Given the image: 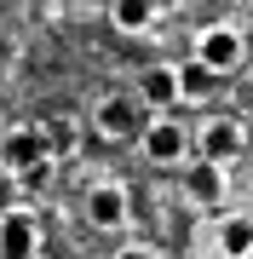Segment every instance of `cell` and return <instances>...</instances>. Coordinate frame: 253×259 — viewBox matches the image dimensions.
<instances>
[{
    "instance_id": "6da1fadb",
    "label": "cell",
    "mask_w": 253,
    "mask_h": 259,
    "mask_svg": "<svg viewBox=\"0 0 253 259\" xmlns=\"http://www.w3.org/2000/svg\"><path fill=\"white\" fill-rule=\"evenodd\" d=\"M46 139H40V127H6L0 133V167H6L12 179H29L35 167H46Z\"/></svg>"
},
{
    "instance_id": "7a4b0ae2",
    "label": "cell",
    "mask_w": 253,
    "mask_h": 259,
    "mask_svg": "<svg viewBox=\"0 0 253 259\" xmlns=\"http://www.w3.org/2000/svg\"><path fill=\"white\" fill-rule=\"evenodd\" d=\"M35 253H40V225H35V213H23V207L0 213V259H35Z\"/></svg>"
},
{
    "instance_id": "3957f363",
    "label": "cell",
    "mask_w": 253,
    "mask_h": 259,
    "mask_svg": "<svg viewBox=\"0 0 253 259\" xmlns=\"http://www.w3.org/2000/svg\"><path fill=\"white\" fill-rule=\"evenodd\" d=\"M247 150V133H242V121H207L201 127V161H236Z\"/></svg>"
},
{
    "instance_id": "277c9868",
    "label": "cell",
    "mask_w": 253,
    "mask_h": 259,
    "mask_svg": "<svg viewBox=\"0 0 253 259\" xmlns=\"http://www.w3.org/2000/svg\"><path fill=\"white\" fill-rule=\"evenodd\" d=\"M184 150H190V133L178 127V121H156V127H144V156H150L156 167L184 161Z\"/></svg>"
},
{
    "instance_id": "5b68a950",
    "label": "cell",
    "mask_w": 253,
    "mask_h": 259,
    "mask_svg": "<svg viewBox=\"0 0 253 259\" xmlns=\"http://www.w3.org/2000/svg\"><path fill=\"white\" fill-rule=\"evenodd\" d=\"M92 127H98V139H127V133H138V104L132 98H98V110H92Z\"/></svg>"
},
{
    "instance_id": "8992f818",
    "label": "cell",
    "mask_w": 253,
    "mask_h": 259,
    "mask_svg": "<svg viewBox=\"0 0 253 259\" xmlns=\"http://www.w3.org/2000/svg\"><path fill=\"white\" fill-rule=\"evenodd\" d=\"M86 225H98V231L127 225V190L121 185H92L86 190Z\"/></svg>"
},
{
    "instance_id": "52a82bcc",
    "label": "cell",
    "mask_w": 253,
    "mask_h": 259,
    "mask_svg": "<svg viewBox=\"0 0 253 259\" xmlns=\"http://www.w3.org/2000/svg\"><path fill=\"white\" fill-rule=\"evenodd\" d=\"M196 58H201V64L213 69V75H230L236 64H242V35H236V29H207Z\"/></svg>"
},
{
    "instance_id": "ba28073f",
    "label": "cell",
    "mask_w": 253,
    "mask_h": 259,
    "mask_svg": "<svg viewBox=\"0 0 253 259\" xmlns=\"http://www.w3.org/2000/svg\"><path fill=\"white\" fill-rule=\"evenodd\" d=\"M110 18H115V29H121V35H138V29L156 23V0H115Z\"/></svg>"
},
{
    "instance_id": "9c48e42d",
    "label": "cell",
    "mask_w": 253,
    "mask_h": 259,
    "mask_svg": "<svg viewBox=\"0 0 253 259\" xmlns=\"http://www.w3.org/2000/svg\"><path fill=\"white\" fill-rule=\"evenodd\" d=\"M178 98H184L178 93V69H150L144 75V104H150V110H167Z\"/></svg>"
},
{
    "instance_id": "30bf717a",
    "label": "cell",
    "mask_w": 253,
    "mask_h": 259,
    "mask_svg": "<svg viewBox=\"0 0 253 259\" xmlns=\"http://www.w3.org/2000/svg\"><path fill=\"white\" fill-rule=\"evenodd\" d=\"M190 196H196V202H219V196H225V167L219 161H196L190 167Z\"/></svg>"
},
{
    "instance_id": "8fae6325",
    "label": "cell",
    "mask_w": 253,
    "mask_h": 259,
    "mask_svg": "<svg viewBox=\"0 0 253 259\" xmlns=\"http://www.w3.org/2000/svg\"><path fill=\"white\" fill-rule=\"evenodd\" d=\"M219 248H225L230 259H247L253 253V219H225L219 225Z\"/></svg>"
},
{
    "instance_id": "7c38bea8",
    "label": "cell",
    "mask_w": 253,
    "mask_h": 259,
    "mask_svg": "<svg viewBox=\"0 0 253 259\" xmlns=\"http://www.w3.org/2000/svg\"><path fill=\"white\" fill-rule=\"evenodd\" d=\"M40 139H46V156H52V161H58V156H69V150H75V121H69V115L40 121Z\"/></svg>"
},
{
    "instance_id": "4fadbf2b",
    "label": "cell",
    "mask_w": 253,
    "mask_h": 259,
    "mask_svg": "<svg viewBox=\"0 0 253 259\" xmlns=\"http://www.w3.org/2000/svg\"><path fill=\"white\" fill-rule=\"evenodd\" d=\"M213 81H219V75L207 69L201 58H190V64L178 69V93H184V98H207V93H213Z\"/></svg>"
},
{
    "instance_id": "5bb4252c",
    "label": "cell",
    "mask_w": 253,
    "mask_h": 259,
    "mask_svg": "<svg viewBox=\"0 0 253 259\" xmlns=\"http://www.w3.org/2000/svg\"><path fill=\"white\" fill-rule=\"evenodd\" d=\"M115 259H156V248H138V242H132V248H121Z\"/></svg>"
},
{
    "instance_id": "9a60e30c",
    "label": "cell",
    "mask_w": 253,
    "mask_h": 259,
    "mask_svg": "<svg viewBox=\"0 0 253 259\" xmlns=\"http://www.w3.org/2000/svg\"><path fill=\"white\" fill-rule=\"evenodd\" d=\"M167 6H178V0H156V12H167Z\"/></svg>"
},
{
    "instance_id": "2e32d148",
    "label": "cell",
    "mask_w": 253,
    "mask_h": 259,
    "mask_svg": "<svg viewBox=\"0 0 253 259\" xmlns=\"http://www.w3.org/2000/svg\"><path fill=\"white\" fill-rule=\"evenodd\" d=\"M247 259H253V253H247Z\"/></svg>"
}]
</instances>
